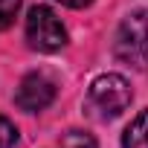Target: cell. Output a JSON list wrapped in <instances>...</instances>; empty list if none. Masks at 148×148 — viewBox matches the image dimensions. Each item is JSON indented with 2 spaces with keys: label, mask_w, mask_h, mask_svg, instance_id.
Masks as SVG:
<instances>
[{
  "label": "cell",
  "mask_w": 148,
  "mask_h": 148,
  "mask_svg": "<svg viewBox=\"0 0 148 148\" xmlns=\"http://www.w3.org/2000/svg\"><path fill=\"white\" fill-rule=\"evenodd\" d=\"M131 99H134L131 84L119 73H105V76L93 79V84L87 87L84 110L96 122H113L116 116H122L131 108Z\"/></svg>",
  "instance_id": "1"
},
{
  "label": "cell",
  "mask_w": 148,
  "mask_h": 148,
  "mask_svg": "<svg viewBox=\"0 0 148 148\" xmlns=\"http://www.w3.org/2000/svg\"><path fill=\"white\" fill-rule=\"evenodd\" d=\"M113 49L125 64L148 73V9H136L119 23Z\"/></svg>",
  "instance_id": "2"
},
{
  "label": "cell",
  "mask_w": 148,
  "mask_h": 148,
  "mask_svg": "<svg viewBox=\"0 0 148 148\" xmlns=\"http://www.w3.org/2000/svg\"><path fill=\"white\" fill-rule=\"evenodd\" d=\"M26 41L38 52H58L67 44V29L49 6H32L26 15Z\"/></svg>",
  "instance_id": "3"
},
{
  "label": "cell",
  "mask_w": 148,
  "mask_h": 148,
  "mask_svg": "<svg viewBox=\"0 0 148 148\" xmlns=\"http://www.w3.org/2000/svg\"><path fill=\"white\" fill-rule=\"evenodd\" d=\"M52 99H55V82L47 73H29V76H23V82L18 84V93H15L18 108L26 110V113H38V110L49 108Z\"/></svg>",
  "instance_id": "4"
},
{
  "label": "cell",
  "mask_w": 148,
  "mask_h": 148,
  "mask_svg": "<svg viewBox=\"0 0 148 148\" xmlns=\"http://www.w3.org/2000/svg\"><path fill=\"white\" fill-rule=\"evenodd\" d=\"M122 148H148V110H142L122 136Z\"/></svg>",
  "instance_id": "5"
},
{
  "label": "cell",
  "mask_w": 148,
  "mask_h": 148,
  "mask_svg": "<svg viewBox=\"0 0 148 148\" xmlns=\"http://www.w3.org/2000/svg\"><path fill=\"white\" fill-rule=\"evenodd\" d=\"M58 148H99V145H96V139H93L90 134H84V131H67V134L61 136Z\"/></svg>",
  "instance_id": "6"
},
{
  "label": "cell",
  "mask_w": 148,
  "mask_h": 148,
  "mask_svg": "<svg viewBox=\"0 0 148 148\" xmlns=\"http://www.w3.org/2000/svg\"><path fill=\"white\" fill-rule=\"evenodd\" d=\"M21 12V0H0V32L9 29Z\"/></svg>",
  "instance_id": "7"
},
{
  "label": "cell",
  "mask_w": 148,
  "mask_h": 148,
  "mask_svg": "<svg viewBox=\"0 0 148 148\" xmlns=\"http://www.w3.org/2000/svg\"><path fill=\"white\" fill-rule=\"evenodd\" d=\"M15 142H18V128L6 116H0V148H15Z\"/></svg>",
  "instance_id": "8"
},
{
  "label": "cell",
  "mask_w": 148,
  "mask_h": 148,
  "mask_svg": "<svg viewBox=\"0 0 148 148\" xmlns=\"http://www.w3.org/2000/svg\"><path fill=\"white\" fill-rule=\"evenodd\" d=\"M55 3L70 6V9H84V6H90V3H93V0H55Z\"/></svg>",
  "instance_id": "9"
}]
</instances>
